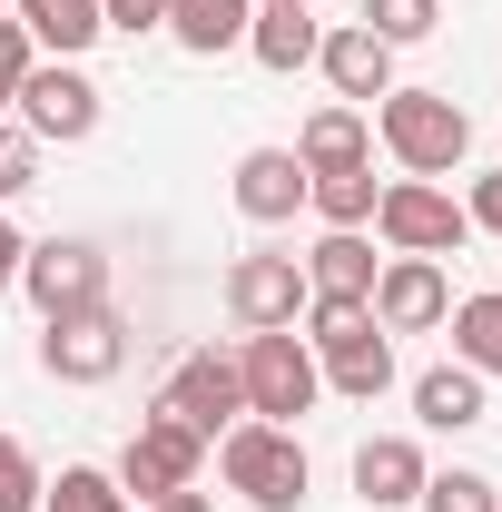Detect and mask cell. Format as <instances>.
I'll list each match as a JSON object with an SVG mask.
<instances>
[{"mask_svg":"<svg viewBox=\"0 0 502 512\" xmlns=\"http://www.w3.org/2000/svg\"><path fill=\"white\" fill-rule=\"evenodd\" d=\"M306 256H237L227 266V316L247 325V335H276V325L306 316Z\"/></svg>","mask_w":502,"mask_h":512,"instance_id":"9c48e42d","label":"cell"},{"mask_svg":"<svg viewBox=\"0 0 502 512\" xmlns=\"http://www.w3.org/2000/svg\"><path fill=\"white\" fill-rule=\"evenodd\" d=\"M20 128L30 138H60V148H79L89 128H99V89L79 79V60H30V79H20Z\"/></svg>","mask_w":502,"mask_h":512,"instance_id":"ba28073f","label":"cell"},{"mask_svg":"<svg viewBox=\"0 0 502 512\" xmlns=\"http://www.w3.org/2000/svg\"><path fill=\"white\" fill-rule=\"evenodd\" d=\"M30 60H40V50H30V30H20V20H0V119H10V99H20Z\"/></svg>","mask_w":502,"mask_h":512,"instance_id":"f1b7e54d","label":"cell"},{"mask_svg":"<svg viewBox=\"0 0 502 512\" xmlns=\"http://www.w3.org/2000/svg\"><path fill=\"white\" fill-rule=\"evenodd\" d=\"M453 365H473L483 384L502 375V296H463L453 306Z\"/></svg>","mask_w":502,"mask_h":512,"instance_id":"603a6c76","label":"cell"},{"mask_svg":"<svg viewBox=\"0 0 502 512\" xmlns=\"http://www.w3.org/2000/svg\"><path fill=\"white\" fill-rule=\"evenodd\" d=\"M315 40H325V30H315V10H256V20H247L256 69H276V79H286V69H306Z\"/></svg>","mask_w":502,"mask_h":512,"instance_id":"44dd1931","label":"cell"},{"mask_svg":"<svg viewBox=\"0 0 502 512\" xmlns=\"http://www.w3.org/2000/svg\"><path fill=\"white\" fill-rule=\"evenodd\" d=\"M375 266H384V256L365 247V227H325V237L306 247V286H315V296H355V306H365V296H375Z\"/></svg>","mask_w":502,"mask_h":512,"instance_id":"2e32d148","label":"cell"},{"mask_svg":"<svg viewBox=\"0 0 502 512\" xmlns=\"http://www.w3.org/2000/svg\"><path fill=\"white\" fill-rule=\"evenodd\" d=\"M256 10H315V0H256Z\"/></svg>","mask_w":502,"mask_h":512,"instance_id":"836d02e7","label":"cell"},{"mask_svg":"<svg viewBox=\"0 0 502 512\" xmlns=\"http://www.w3.org/2000/svg\"><path fill=\"white\" fill-rule=\"evenodd\" d=\"M237 384H247V414H256V424H296V414H315V394H325V375H315V345L296 335V325L247 335Z\"/></svg>","mask_w":502,"mask_h":512,"instance_id":"3957f363","label":"cell"},{"mask_svg":"<svg viewBox=\"0 0 502 512\" xmlns=\"http://www.w3.org/2000/svg\"><path fill=\"white\" fill-rule=\"evenodd\" d=\"M0 512H40V463L20 434H0Z\"/></svg>","mask_w":502,"mask_h":512,"instance_id":"4316f807","label":"cell"},{"mask_svg":"<svg viewBox=\"0 0 502 512\" xmlns=\"http://www.w3.org/2000/svg\"><path fill=\"white\" fill-rule=\"evenodd\" d=\"M315 69L335 79V99H384V89H394V50H384L365 20L325 30V40H315Z\"/></svg>","mask_w":502,"mask_h":512,"instance_id":"7c38bea8","label":"cell"},{"mask_svg":"<svg viewBox=\"0 0 502 512\" xmlns=\"http://www.w3.org/2000/svg\"><path fill=\"white\" fill-rule=\"evenodd\" d=\"M20 286L40 316H79V306H109V256L89 237H50V247L20 256Z\"/></svg>","mask_w":502,"mask_h":512,"instance_id":"52a82bcc","label":"cell"},{"mask_svg":"<svg viewBox=\"0 0 502 512\" xmlns=\"http://www.w3.org/2000/svg\"><path fill=\"white\" fill-rule=\"evenodd\" d=\"M463 217H473V227H493V237H502V168H493V178H473V197H463Z\"/></svg>","mask_w":502,"mask_h":512,"instance_id":"4dcf8cb0","label":"cell"},{"mask_svg":"<svg viewBox=\"0 0 502 512\" xmlns=\"http://www.w3.org/2000/svg\"><path fill=\"white\" fill-rule=\"evenodd\" d=\"M40 365L60 384H109L128 365V325L109 316V306H79V316H50V335H40Z\"/></svg>","mask_w":502,"mask_h":512,"instance_id":"30bf717a","label":"cell"},{"mask_svg":"<svg viewBox=\"0 0 502 512\" xmlns=\"http://www.w3.org/2000/svg\"><path fill=\"white\" fill-rule=\"evenodd\" d=\"M0 20H10V0H0Z\"/></svg>","mask_w":502,"mask_h":512,"instance_id":"e575fe53","label":"cell"},{"mask_svg":"<svg viewBox=\"0 0 502 512\" xmlns=\"http://www.w3.org/2000/svg\"><path fill=\"white\" fill-rule=\"evenodd\" d=\"M40 512H138L119 493V473H99V463H60V483H40Z\"/></svg>","mask_w":502,"mask_h":512,"instance_id":"cb8c5ba5","label":"cell"},{"mask_svg":"<svg viewBox=\"0 0 502 512\" xmlns=\"http://www.w3.org/2000/svg\"><path fill=\"white\" fill-rule=\"evenodd\" d=\"M10 20L30 30V50H50V60H79L109 20H99V0H10Z\"/></svg>","mask_w":502,"mask_h":512,"instance_id":"e0dca14e","label":"cell"},{"mask_svg":"<svg viewBox=\"0 0 502 512\" xmlns=\"http://www.w3.org/2000/svg\"><path fill=\"white\" fill-rule=\"evenodd\" d=\"M296 158H306V178H325V168H365V158H375L365 109H315V119L296 128Z\"/></svg>","mask_w":502,"mask_h":512,"instance_id":"d6986e66","label":"cell"},{"mask_svg":"<svg viewBox=\"0 0 502 512\" xmlns=\"http://www.w3.org/2000/svg\"><path fill=\"white\" fill-rule=\"evenodd\" d=\"M158 414H178L197 444H217L237 414H247V384H237V355L227 345H197V355H178V375H168V394H158Z\"/></svg>","mask_w":502,"mask_h":512,"instance_id":"5b68a950","label":"cell"},{"mask_svg":"<svg viewBox=\"0 0 502 512\" xmlns=\"http://www.w3.org/2000/svg\"><path fill=\"white\" fill-rule=\"evenodd\" d=\"M414 414H424L434 434L483 424V375H473V365H434V375H414Z\"/></svg>","mask_w":502,"mask_h":512,"instance_id":"ffe728a7","label":"cell"},{"mask_svg":"<svg viewBox=\"0 0 502 512\" xmlns=\"http://www.w3.org/2000/svg\"><path fill=\"white\" fill-rule=\"evenodd\" d=\"M99 20L138 40V30H168V0H99Z\"/></svg>","mask_w":502,"mask_h":512,"instance_id":"f546056e","label":"cell"},{"mask_svg":"<svg viewBox=\"0 0 502 512\" xmlns=\"http://www.w3.org/2000/svg\"><path fill=\"white\" fill-rule=\"evenodd\" d=\"M197 463H207V444H197L178 414H148L138 434H128V453H119V493L128 503H168V493H188L197 483Z\"/></svg>","mask_w":502,"mask_h":512,"instance_id":"8992f818","label":"cell"},{"mask_svg":"<svg viewBox=\"0 0 502 512\" xmlns=\"http://www.w3.org/2000/svg\"><path fill=\"white\" fill-rule=\"evenodd\" d=\"M355 493H365L375 512L414 503V493H424V444H414V434H375V444H355Z\"/></svg>","mask_w":502,"mask_h":512,"instance_id":"9a60e30c","label":"cell"},{"mask_svg":"<svg viewBox=\"0 0 502 512\" xmlns=\"http://www.w3.org/2000/svg\"><path fill=\"white\" fill-rule=\"evenodd\" d=\"M375 227L394 256H453L463 237H473V217H463V197L434 188V178H394V188L375 197Z\"/></svg>","mask_w":502,"mask_h":512,"instance_id":"277c9868","label":"cell"},{"mask_svg":"<svg viewBox=\"0 0 502 512\" xmlns=\"http://www.w3.org/2000/svg\"><path fill=\"white\" fill-rule=\"evenodd\" d=\"M217 473H227V493H247L256 512H296L306 503V444H296V424H227L217 434Z\"/></svg>","mask_w":502,"mask_h":512,"instance_id":"7a4b0ae2","label":"cell"},{"mask_svg":"<svg viewBox=\"0 0 502 512\" xmlns=\"http://www.w3.org/2000/svg\"><path fill=\"white\" fill-rule=\"evenodd\" d=\"M247 20H256V0H168V40L197 50V60L247 50Z\"/></svg>","mask_w":502,"mask_h":512,"instance_id":"ac0fdd59","label":"cell"},{"mask_svg":"<svg viewBox=\"0 0 502 512\" xmlns=\"http://www.w3.org/2000/svg\"><path fill=\"white\" fill-rule=\"evenodd\" d=\"M315 375L335 384V394H355V404H375L384 384H394V345H384V325H345L335 345H315Z\"/></svg>","mask_w":502,"mask_h":512,"instance_id":"5bb4252c","label":"cell"},{"mask_svg":"<svg viewBox=\"0 0 502 512\" xmlns=\"http://www.w3.org/2000/svg\"><path fill=\"white\" fill-rule=\"evenodd\" d=\"M375 325L384 335H424V325L453 316V286H443V256H384L375 266Z\"/></svg>","mask_w":502,"mask_h":512,"instance_id":"8fae6325","label":"cell"},{"mask_svg":"<svg viewBox=\"0 0 502 512\" xmlns=\"http://www.w3.org/2000/svg\"><path fill=\"white\" fill-rule=\"evenodd\" d=\"M20 188H40V138L0 128V197H20Z\"/></svg>","mask_w":502,"mask_h":512,"instance_id":"83f0119b","label":"cell"},{"mask_svg":"<svg viewBox=\"0 0 502 512\" xmlns=\"http://www.w3.org/2000/svg\"><path fill=\"white\" fill-rule=\"evenodd\" d=\"M237 207H247L256 227H286L306 207V158L296 148H247L237 158Z\"/></svg>","mask_w":502,"mask_h":512,"instance_id":"4fadbf2b","label":"cell"},{"mask_svg":"<svg viewBox=\"0 0 502 512\" xmlns=\"http://www.w3.org/2000/svg\"><path fill=\"white\" fill-rule=\"evenodd\" d=\"M434 0H365V30H375L384 50H404V40H434Z\"/></svg>","mask_w":502,"mask_h":512,"instance_id":"484cf974","label":"cell"},{"mask_svg":"<svg viewBox=\"0 0 502 512\" xmlns=\"http://www.w3.org/2000/svg\"><path fill=\"white\" fill-rule=\"evenodd\" d=\"M20 256H30V237H20V227L0 217V286H20Z\"/></svg>","mask_w":502,"mask_h":512,"instance_id":"1f68e13d","label":"cell"},{"mask_svg":"<svg viewBox=\"0 0 502 512\" xmlns=\"http://www.w3.org/2000/svg\"><path fill=\"white\" fill-rule=\"evenodd\" d=\"M424 512H502V483H483V473H424V493H414Z\"/></svg>","mask_w":502,"mask_h":512,"instance_id":"d4e9b609","label":"cell"},{"mask_svg":"<svg viewBox=\"0 0 502 512\" xmlns=\"http://www.w3.org/2000/svg\"><path fill=\"white\" fill-rule=\"evenodd\" d=\"M375 158H365V168H325V178H306V207L315 217H325V227H365V217H375Z\"/></svg>","mask_w":502,"mask_h":512,"instance_id":"7402d4cb","label":"cell"},{"mask_svg":"<svg viewBox=\"0 0 502 512\" xmlns=\"http://www.w3.org/2000/svg\"><path fill=\"white\" fill-rule=\"evenodd\" d=\"M148 512H217V503H207V493L188 483V493H168V503H148Z\"/></svg>","mask_w":502,"mask_h":512,"instance_id":"d6a6232c","label":"cell"},{"mask_svg":"<svg viewBox=\"0 0 502 512\" xmlns=\"http://www.w3.org/2000/svg\"><path fill=\"white\" fill-rule=\"evenodd\" d=\"M384 148H394V168L404 178H453L463 158H473V119H463V99H443V89H384Z\"/></svg>","mask_w":502,"mask_h":512,"instance_id":"6da1fadb","label":"cell"}]
</instances>
